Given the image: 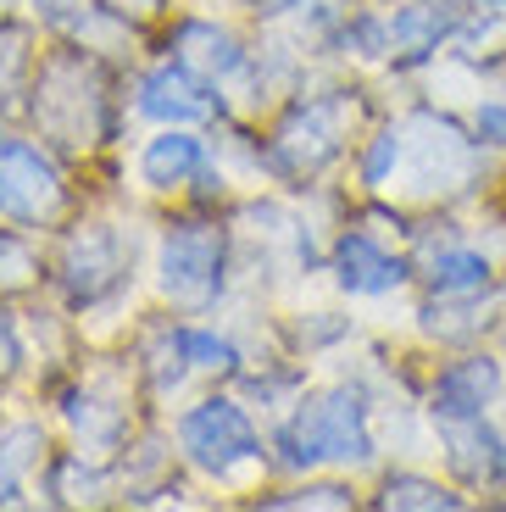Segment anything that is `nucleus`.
I'll return each mask as SVG.
<instances>
[{
  "mask_svg": "<svg viewBox=\"0 0 506 512\" xmlns=\"http://www.w3.org/2000/svg\"><path fill=\"white\" fill-rule=\"evenodd\" d=\"M279 451L290 468H312V462H362L373 457V435H367V407L356 390H329V396L306 401L279 435Z\"/></svg>",
  "mask_w": 506,
  "mask_h": 512,
  "instance_id": "1",
  "label": "nucleus"
},
{
  "mask_svg": "<svg viewBox=\"0 0 506 512\" xmlns=\"http://www.w3.org/2000/svg\"><path fill=\"white\" fill-rule=\"evenodd\" d=\"M106 84L95 73V62L84 56H51L39 73V95H34V117L45 123L56 145H95L106 128Z\"/></svg>",
  "mask_w": 506,
  "mask_h": 512,
  "instance_id": "2",
  "label": "nucleus"
},
{
  "mask_svg": "<svg viewBox=\"0 0 506 512\" xmlns=\"http://www.w3.org/2000/svg\"><path fill=\"white\" fill-rule=\"evenodd\" d=\"M356 106L345 95H317V101H301L273 134V162L284 173H317L323 162H334L351 134Z\"/></svg>",
  "mask_w": 506,
  "mask_h": 512,
  "instance_id": "3",
  "label": "nucleus"
},
{
  "mask_svg": "<svg viewBox=\"0 0 506 512\" xmlns=\"http://www.w3.org/2000/svg\"><path fill=\"white\" fill-rule=\"evenodd\" d=\"M184 451H190L195 468H206V474L228 479V474H240L245 462L256 457V429L245 423V412L234 407V401H201V407L184 418Z\"/></svg>",
  "mask_w": 506,
  "mask_h": 512,
  "instance_id": "4",
  "label": "nucleus"
},
{
  "mask_svg": "<svg viewBox=\"0 0 506 512\" xmlns=\"http://www.w3.org/2000/svg\"><path fill=\"white\" fill-rule=\"evenodd\" d=\"M67 190L56 179L51 156H39L28 140H0V212L12 223H51Z\"/></svg>",
  "mask_w": 506,
  "mask_h": 512,
  "instance_id": "5",
  "label": "nucleus"
},
{
  "mask_svg": "<svg viewBox=\"0 0 506 512\" xmlns=\"http://www.w3.org/2000/svg\"><path fill=\"white\" fill-rule=\"evenodd\" d=\"M217 279H223V234L212 223H178L162 245V290L173 301H212Z\"/></svg>",
  "mask_w": 506,
  "mask_h": 512,
  "instance_id": "6",
  "label": "nucleus"
},
{
  "mask_svg": "<svg viewBox=\"0 0 506 512\" xmlns=\"http://www.w3.org/2000/svg\"><path fill=\"white\" fill-rule=\"evenodd\" d=\"M123 279V245L112 229H84L67 240L62 251V284L73 301H101L112 284Z\"/></svg>",
  "mask_w": 506,
  "mask_h": 512,
  "instance_id": "7",
  "label": "nucleus"
},
{
  "mask_svg": "<svg viewBox=\"0 0 506 512\" xmlns=\"http://www.w3.org/2000/svg\"><path fill=\"white\" fill-rule=\"evenodd\" d=\"M140 112L156 123H195V117L212 112V101L201 90V73H190L184 62H167L140 84Z\"/></svg>",
  "mask_w": 506,
  "mask_h": 512,
  "instance_id": "8",
  "label": "nucleus"
},
{
  "mask_svg": "<svg viewBox=\"0 0 506 512\" xmlns=\"http://www.w3.org/2000/svg\"><path fill=\"white\" fill-rule=\"evenodd\" d=\"M445 423V446H451L456 474L473 479V485H501L506 479V446L484 429V412L468 418H440Z\"/></svg>",
  "mask_w": 506,
  "mask_h": 512,
  "instance_id": "9",
  "label": "nucleus"
},
{
  "mask_svg": "<svg viewBox=\"0 0 506 512\" xmlns=\"http://www.w3.org/2000/svg\"><path fill=\"white\" fill-rule=\"evenodd\" d=\"M140 173H145V184H151V190H184L190 179H201V173H206V151H201V140H195V134L167 128L162 140L145 145Z\"/></svg>",
  "mask_w": 506,
  "mask_h": 512,
  "instance_id": "10",
  "label": "nucleus"
},
{
  "mask_svg": "<svg viewBox=\"0 0 506 512\" xmlns=\"http://www.w3.org/2000/svg\"><path fill=\"white\" fill-rule=\"evenodd\" d=\"M334 268H340V284L351 295H384V290H395V284L406 279L401 262H395V256H384L379 245L362 240V234H345V240H340Z\"/></svg>",
  "mask_w": 506,
  "mask_h": 512,
  "instance_id": "11",
  "label": "nucleus"
},
{
  "mask_svg": "<svg viewBox=\"0 0 506 512\" xmlns=\"http://www.w3.org/2000/svg\"><path fill=\"white\" fill-rule=\"evenodd\" d=\"M173 51H178V62L190 67V73H201V78H223V73L240 67L234 34H223V28H212V23H184L178 39H173Z\"/></svg>",
  "mask_w": 506,
  "mask_h": 512,
  "instance_id": "12",
  "label": "nucleus"
},
{
  "mask_svg": "<svg viewBox=\"0 0 506 512\" xmlns=\"http://www.w3.org/2000/svg\"><path fill=\"white\" fill-rule=\"evenodd\" d=\"M495 384H501L495 362H462V368H451L440 379L434 412H440V418H468V412H484V401L495 396Z\"/></svg>",
  "mask_w": 506,
  "mask_h": 512,
  "instance_id": "13",
  "label": "nucleus"
},
{
  "mask_svg": "<svg viewBox=\"0 0 506 512\" xmlns=\"http://www.w3.org/2000/svg\"><path fill=\"white\" fill-rule=\"evenodd\" d=\"M39 451H45V435L34 423H6L0 429V507H12L23 496V474L34 468Z\"/></svg>",
  "mask_w": 506,
  "mask_h": 512,
  "instance_id": "14",
  "label": "nucleus"
},
{
  "mask_svg": "<svg viewBox=\"0 0 506 512\" xmlns=\"http://www.w3.org/2000/svg\"><path fill=\"white\" fill-rule=\"evenodd\" d=\"M445 28H451V12H440V6H406V12L395 17L390 39L406 62H418V56H429L445 39Z\"/></svg>",
  "mask_w": 506,
  "mask_h": 512,
  "instance_id": "15",
  "label": "nucleus"
},
{
  "mask_svg": "<svg viewBox=\"0 0 506 512\" xmlns=\"http://www.w3.org/2000/svg\"><path fill=\"white\" fill-rule=\"evenodd\" d=\"M423 279H429L434 295H473V290H484L490 268H484V256H473V251H434Z\"/></svg>",
  "mask_w": 506,
  "mask_h": 512,
  "instance_id": "16",
  "label": "nucleus"
},
{
  "mask_svg": "<svg viewBox=\"0 0 506 512\" xmlns=\"http://www.w3.org/2000/svg\"><path fill=\"white\" fill-rule=\"evenodd\" d=\"M379 507H412V512H451V507H462V501H456L451 490H440V485H434V479H412V474H401V479H390V485H384Z\"/></svg>",
  "mask_w": 506,
  "mask_h": 512,
  "instance_id": "17",
  "label": "nucleus"
},
{
  "mask_svg": "<svg viewBox=\"0 0 506 512\" xmlns=\"http://www.w3.org/2000/svg\"><path fill=\"white\" fill-rule=\"evenodd\" d=\"M178 351H184L195 368H212V373H228L234 362H240L228 340H217V334H201V329H184V334H178Z\"/></svg>",
  "mask_w": 506,
  "mask_h": 512,
  "instance_id": "18",
  "label": "nucleus"
},
{
  "mask_svg": "<svg viewBox=\"0 0 506 512\" xmlns=\"http://www.w3.org/2000/svg\"><path fill=\"white\" fill-rule=\"evenodd\" d=\"M267 507H351V490H345V485H312V490H290V496H273Z\"/></svg>",
  "mask_w": 506,
  "mask_h": 512,
  "instance_id": "19",
  "label": "nucleus"
},
{
  "mask_svg": "<svg viewBox=\"0 0 506 512\" xmlns=\"http://www.w3.org/2000/svg\"><path fill=\"white\" fill-rule=\"evenodd\" d=\"M17 362H23V346H17L12 318L0 312V379H12V373H17Z\"/></svg>",
  "mask_w": 506,
  "mask_h": 512,
  "instance_id": "20",
  "label": "nucleus"
},
{
  "mask_svg": "<svg viewBox=\"0 0 506 512\" xmlns=\"http://www.w3.org/2000/svg\"><path fill=\"white\" fill-rule=\"evenodd\" d=\"M395 134H379V145H373V156H367V184H379L384 173H390V162H395Z\"/></svg>",
  "mask_w": 506,
  "mask_h": 512,
  "instance_id": "21",
  "label": "nucleus"
},
{
  "mask_svg": "<svg viewBox=\"0 0 506 512\" xmlns=\"http://www.w3.org/2000/svg\"><path fill=\"white\" fill-rule=\"evenodd\" d=\"M479 134L495 145H506V106H484L479 112Z\"/></svg>",
  "mask_w": 506,
  "mask_h": 512,
  "instance_id": "22",
  "label": "nucleus"
},
{
  "mask_svg": "<svg viewBox=\"0 0 506 512\" xmlns=\"http://www.w3.org/2000/svg\"><path fill=\"white\" fill-rule=\"evenodd\" d=\"M284 6H295V0H256V12H284Z\"/></svg>",
  "mask_w": 506,
  "mask_h": 512,
  "instance_id": "23",
  "label": "nucleus"
}]
</instances>
